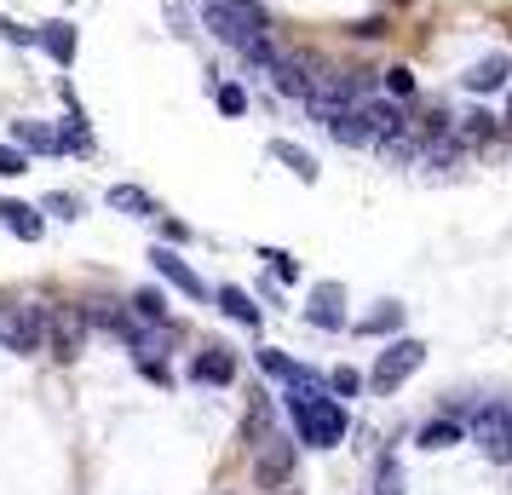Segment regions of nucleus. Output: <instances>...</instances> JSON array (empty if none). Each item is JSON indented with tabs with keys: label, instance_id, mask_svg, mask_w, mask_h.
<instances>
[{
	"label": "nucleus",
	"instance_id": "nucleus-1",
	"mask_svg": "<svg viewBox=\"0 0 512 495\" xmlns=\"http://www.w3.org/2000/svg\"><path fill=\"white\" fill-rule=\"evenodd\" d=\"M208 29L225 41V47H236L248 64H271L277 58V47H271V35H265V18H259V6L254 0H208Z\"/></svg>",
	"mask_w": 512,
	"mask_h": 495
},
{
	"label": "nucleus",
	"instance_id": "nucleus-2",
	"mask_svg": "<svg viewBox=\"0 0 512 495\" xmlns=\"http://www.w3.org/2000/svg\"><path fill=\"white\" fill-rule=\"evenodd\" d=\"M288 409H294V432H300V444L334 449L340 438H346V409H340L334 392H323V398H300V403H288Z\"/></svg>",
	"mask_w": 512,
	"mask_h": 495
},
{
	"label": "nucleus",
	"instance_id": "nucleus-3",
	"mask_svg": "<svg viewBox=\"0 0 512 495\" xmlns=\"http://www.w3.org/2000/svg\"><path fill=\"white\" fill-rule=\"evenodd\" d=\"M87 340H93V317H87V306H75V300H58V306H47V346L58 363H75V357L87 352Z\"/></svg>",
	"mask_w": 512,
	"mask_h": 495
},
{
	"label": "nucleus",
	"instance_id": "nucleus-4",
	"mask_svg": "<svg viewBox=\"0 0 512 495\" xmlns=\"http://www.w3.org/2000/svg\"><path fill=\"white\" fill-rule=\"evenodd\" d=\"M41 340H47V306H35V300H6L0 306V346L6 352H41Z\"/></svg>",
	"mask_w": 512,
	"mask_h": 495
},
{
	"label": "nucleus",
	"instance_id": "nucleus-5",
	"mask_svg": "<svg viewBox=\"0 0 512 495\" xmlns=\"http://www.w3.org/2000/svg\"><path fill=\"white\" fill-rule=\"evenodd\" d=\"M472 444L484 449L489 461H512V403H484L472 415Z\"/></svg>",
	"mask_w": 512,
	"mask_h": 495
},
{
	"label": "nucleus",
	"instance_id": "nucleus-6",
	"mask_svg": "<svg viewBox=\"0 0 512 495\" xmlns=\"http://www.w3.org/2000/svg\"><path fill=\"white\" fill-rule=\"evenodd\" d=\"M420 363H426V346H420V340H392V346L380 352V363H374L369 386H374V392H397V386L415 375Z\"/></svg>",
	"mask_w": 512,
	"mask_h": 495
},
{
	"label": "nucleus",
	"instance_id": "nucleus-7",
	"mask_svg": "<svg viewBox=\"0 0 512 495\" xmlns=\"http://www.w3.org/2000/svg\"><path fill=\"white\" fill-rule=\"evenodd\" d=\"M294 478V438L271 432L265 444H254V484L259 490H282Z\"/></svg>",
	"mask_w": 512,
	"mask_h": 495
},
{
	"label": "nucleus",
	"instance_id": "nucleus-8",
	"mask_svg": "<svg viewBox=\"0 0 512 495\" xmlns=\"http://www.w3.org/2000/svg\"><path fill=\"white\" fill-rule=\"evenodd\" d=\"M265 70H271V87L288 98H305V87H311V64H305L300 52H277Z\"/></svg>",
	"mask_w": 512,
	"mask_h": 495
},
{
	"label": "nucleus",
	"instance_id": "nucleus-9",
	"mask_svg": "<svg viewBox=\"0 0 512 495\" xmlns=\"http://www.w3.org/2000/svg\"><path fill=\"white\" fill-rule=\"evenodd\" d=\"M150 265H156V271H162V277H167L173 288H185L190 300H208V288H202V277H196V271H190V265L179 260V254H173V248H150Z\"/></svg>",
	"mask_w": 512,
	"mask_h": 495
},
{
	"label": "nucleus",
	"instance_id": "nucleus-10",
	"mask_svg": "<svg viewBox=\"0 0 512 495\" xmlns=\"http://www.w3.org/2000/svg\"><path fill=\"white\" fill-rule=\"evenodd\" d=\"M277 432V409H271V398L265 392H248V415H242V444L254 449V444H265Z\"/></svg>",
	"mask_w": 512,
	"mask_h": 495
},
{
	"label": "nucleus",
	"instance_id": "nucleus-11",
	"mask_svg": "<svg viewBox=\"0 0 512 495\" xmlns=\"http://www.w3.org/2000/svg\"><path fill=\"white\" fill-rule=\"evenodd\" d=\"M346 294H340V283H323L317 288V294H311V311H305V317H311V323H317V329H346Z\"/></svg>",
	"mask_w": 512,
	"mask_h": 495
},
{
	"label": "nucleus",
	"instance_id": "nucleus-12",
	"mask_svg": "<svg viewBox=\"0 0 512 495\" xmlns=\"http://www.w3.org/2000/svg\"><path fill=\"white\" fill-rule=\"evenodd\" d=\"M190 375L202 380V386H231L236 380V357L225 352V346H208V352L190 363Z\"/></svg>",
	"mask_w": 512,
	"mask_h": 495
},
{
	"label": "nucleus",
	"instance_id": "nucleus-13",
	"mask_svg": "<svg viewBox=\"0 0 512 495\" xmlns=\"http://www.w3.org/2000/svg\"><path fill=\"white\" fill-rule=\"evenodd\" d=\"M0 225L18 236V242H41V231H47V219L29 208V202H0Z\"/></svg>",
	"mask_w": 512,
	"mask_h": 495
},
{
	"label": "nucleus",
	"instance_id": "nucleus-14",
	"mask_svg": "<svg viewBox=\"0 0 512 495\" xmlns=\"http://www.w3.org/2000/svg\"><path fill=\"white\" fill-rule=\"evenodd\" d=\"M357 110H363V121H369V139H392V133H403V127H409V116H403V110H397V104H386V98H374V104H357Z\"/></svg>",
	"mask_w": 512,
	"mask_h": 495
},
{
	"label": "nucleus",
	"instance_id": "nucleus-15",
	"mask_svg": "<svg viewBox=\"0 0 512 495\" xmlns=\"http://www.w3.org/2000/svg\"><path fill=\"white\" fill-rule=\"evenodd\" d=\"M449 133H455V144H461V150H472V144H489V139H495V116H489V110H472V116L449 121Z\"/></svg>",
	"mask_w": 512,
	"mask_h": 495
},
{
	"label": "nucleus",
	"instance_id": "nucleus-16",
	"mask_svg": "<svg viewBox=\"0 0 512 495\" xmlns=\"http://www.w3.org/2000/svg\"><path fill=\"white\" fill-rule=\"evenodd\" d=\"M35 47L52 52L58 64H75V24H64V18H58V24H47L41 35H35Z\"/></svg>",
	"mask_w": 512,
	"mask_h": 495
},
{
	"label": "nucleus",
	"instance_id": "nucleus-17",
	"mask_svg": "<svg viewBox=\"0 0 512 495\" xmlns=\"http://www.w3.org/2000/svg\"><path fill=\"white\" fill-rule=\"evenodd\" d=\"M328 133H334L340 144H374L369 139V121H363V110H357V104H346L340 116L328 121Z\"/></svg>",
	"mask_w": 512,
	"mask_h": 495
},
{
	"label": "nucleus",
	"instance_id": "nucleus-18",
	"mask_svg": "<svg viewBox=\"0 0 512 495\" xmlns=\"http://www.w3.org/2000/svg\"><path fill=\"white\" fill-rule=\"evenodd\" d=\"M466 87H472V93H495V87H507V58L495 52V58H484V64H472V70H466Z\"/></svg>",
	"mask_w": 512,
	"mask_h": 495
},
{
	"label": "nucleus",
	"instance_id": "nucleus-19",
	"mask_svg": "<svg viewBox=\"0 0 512 495\" xmlns=\"http://www.w3.org/2000/svg\"><path fill=\"white\" fill-rule=\"evenodd\" d=\"M213 300H219V311H225V317H236V323H248V329H259V306L254 300H248V294H242V288H219V294H213Z\"/></svg>",
	"mask_w": 512,
	"mask_h": 495
},
{
	"label": "nucleus",
	"instance_id": "nucleus-20",
	"mask_svg": "<svg viewBox=\"0 0 512 495\" xmlns=\"http://www.w3.org/2000/svg\"><path fill=\"white\" fill-rule=\"evenodd\" d=\"M12 139H18V150H64V139H58V133H52V127H41V121H18V127H12Z\"/></svg>",
	"mask_w": 512,
	"mask_h": 495
},
{
	"label": "nucleus",
	"instance_id": "nucleus-21",
	"mask_svg": "<svg viewBox=\"0 0 512 495\" xmlns=\"http://www.w3.org/2000/svg\"><path fill=\"white\" fill-rule=\"evenodd\" d=\"M271 156H277L282 167H294V179H305V185H317V162H311V156H305L300 144L277 139V144H271Z\"/></svg>",
	"mask_w": 512,
	"mask_h": 495
},
{
	"label": "nucleus",
	"instance_id": "nucleus-22",
	"mask_svg": "<svg viewBox=\"0 0 512 495\" xmlns=\"http://www.w3.org/2000/svg\"><path fill=\"white\" fill-rule=\"evenodd\" d=\"M127 311H133V317H144V323H167V300H162V288H139V294L127 300Z\"/></svg>",
	"mask_w": 512,
	"mask_h": 495
},
{
	"label": "nucleus",
	"instance_id": "nucleus-23",
	"mask_svg": "<svg viewBox=\"0 0 512 495\" xmlns=\"http://www.w3.org/2000/svg\"><path fill=\"white\" fill-rule=\"evenodd\" d=\"M397 329H403V306H392V300H386L380 311H369V317L357 323V334H397Z\"/></svg>",
	"mask_w": 512,
	"mask_h": 495
},
{
	"label": "nucleus",
	"instance_id": "nucleus-24",
	"mask_svg": "<svg viewBox=\"0 0 512 495\" xmlns=\"http://www.w3.org/2000/svg\"><path fill=\"white\" fill-rule=\"evenodd\" d=\"M110 208H116V213H133V219H144V213H150V196H144L139 185H116V190H110Z\"/></svg>",
	"mask_w": 512,
	"mask_h": 495
},
{
	"label": "nucleus",
	"instance_id": "nucleus-25",
	"mask_svg": "<svg viewBox=\"0 0 512 495\" xmlns=\"http://www.w3.org/2000/svg\"><path fill=\"white\" fill-rule=\"evenodd\" d=\"M449 444H461V426H455V421L420 426V449H449Z\"/></svg>",
	"mask_w": 512,
	"mask_h": 495
},
{
	"label": "nucleus",
	"instance_id": "nucleus-26",
	"mask_svg": "<svg viewBox=\"0 0 512 495\" xmlns=\"http://www.w3.org/2000/svg\"><path fill=\"white\" fill-rule=\"evenodd\" d=\"M328 392H334V398H357V392H363V375H357V369H334V375H328Z\"/></svg>",
	"mask_w": 512,
	"mask_h": 495
},
{
	"label": "nucleus",
	"instance_id": "nucleus-27",
	"mask_svg": "<svg viewBox=\"0 0 512 495\" xmlns=\"http://www.w3.org/2000/svg\"><path fill=\"white\" fill-rule=\"evenodd\" d=\"M219 110H225V116H242V110H248V93H242V87H236V81H225V87H219Z\"/></svg>",
	"mask_w": 512,
	"mask_h": 495
},
{
	"label": "nucleus",
	"instance_id": "nucleus-28",
	"mask_svg": "<svg viewBox=\"0 0 512 495\" xmlns=\"http://www.w3.org/2000/svg\"><path fill=\"white\" fill-rule=\"evenodd\" d=\"M18 173H29L24 150H18V144H0V179H18Z\"/></svg>",
	"mask_w": 512,
	"mask_h": 495
},
{
	"label": "nucleus",
	"instance_id": "nucleus-29",
	"mask_svg": "<svg viewBox=\"0 0 512 495\" xmlns=\"http://www.w3.org/2000/svg\"><path fill=\"white\" fill-rule=\"evenodd\" d=\"M259 369H265V375H277V380H288V375H294V363H288L282 352H271V346L259 352Z\"/></svg>",
	"mask_w": 512,
	"mask_h": 495
},
{
	"label": "nucleus",
	"instance_id": "nucleus-30",
	"mask_svg": "<svg viewBox=\"0 0 512 495\" xmlns=\"http://www.w3.org/2000/svg\"><path fill=\"white\" fill-rule=\"evenodd\" d=\"M386 87H392V98H409V93H415V75L397 64V70H386Z\"/></svg>",
	"mask_w": 512,
	"mask_h": 495
},
{
	"label": "nucleus",
	"instance_id": "nucleus-31",
	"mask_svg": "<svg viewBox=\"0 0 512 495\" xmlns=\"http://www.w3.org/2000/svg\"><path fill=\"white\" fill-rule=\"evenodd\" d=\"M265 260H271V277H277V283H294V277H300V265L288 260V254H265Z\"/></svg>",
	"mask_w": 512,
	"mask_h": 495
},
{
	"label": "nucleus",
	"instance_id": "nucleus-32",
	"mask_svg": "<svg viewBox=\"0 0 512 495\" xmlns=\"http://www.w3.org/2000/svg\"><path fill=\"white\" fill-rule=\"evenodd\" d=\"M507 127H512V110H507Z\"/></svg>",
	"mask_w": 512,
	"mask_h": 495
},
{
	"label": "nucleus",
	"instance_id": "nucleus-33",
	"mask_svg": "<svg viewBox=\"0 0 512 495\" xmlns=\"http://www.w3.org/2000/svg\"><path fill=\"white\" fill-rule=\"evenodd\" d=\"M282 495H294V490H282Z\"/></svg>",
	"mask_w": 512,
	"mask_h": 495
}]
</instances>
